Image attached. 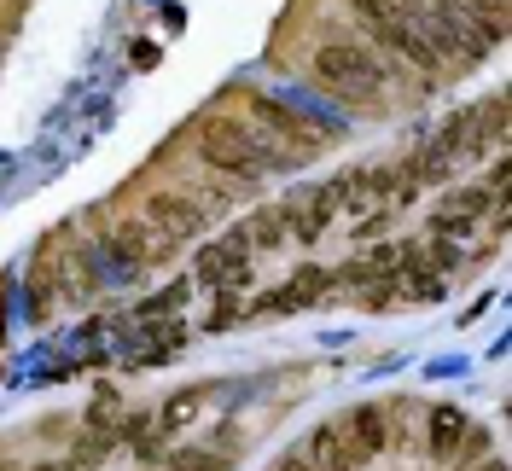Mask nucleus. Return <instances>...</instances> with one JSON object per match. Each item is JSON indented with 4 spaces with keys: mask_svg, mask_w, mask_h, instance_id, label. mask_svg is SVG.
Here are the masks:
<instances>
[{
    "mask_svg": "<svg viewBox=\"0 0 512 471\" xmlns=\"http://www.w3.org/2000/svg\"><path fill=\"white\" fill-rule=\"evenodd\" d=\"M414 12V24L425 30V41L437 47V59H460V64H478L489 59V47L501 41V35L489 30L483 18H472L460 0H419V6H408Z\"/></svg>",
    "mask_w": 512,
    "mask_h": 471,
    "instance_id": "nucleus-1",
    "label": "nucleus"
},
{
    "mask_svg": "<svg viewBox=\"0 0 512 471\" xmlns=\"http://www.w3.org/2000/svg\"><path fill=\"white\" fill-rule=\"evenodd\" d=\"M198 157L210 169H222V175H239V181H256V175H268L280 163L268 152V140L239 117H204L198 123Z\"/></svg>",
    "mask_w": 512,
    "mask_h": 471,
    "instance_id": "nucleus-2",
    "label": "nucleus"
},
{
    "mask_svg": "<svg viewBox=\"0 0 512 471\" xmlns=\"http://www.w3.org/2000/svg\"><path fill=\"white\" fill-rule=\"evenodd\" d=\"M315 76L350 105H373L384 94V64L367 53V47H350V41H326L315 47Z\"/></svg>",
    "mask_w": 512,
    "mask_h": 471,
    "instance_id": "nucleus-3",
    "label": "nucleus"
},
{
    "mask_svg": "<svg viewBox=\"0 0 512 471\" xmlns=\"http://www.w3.org/2000/svg\"><path fill=\"white\" fill-rule=\"evenodd\" d=\"M350 6H355V18L373 30V41H379L384 53L419 64V70H431V64H437V47L425 41V30L414 24V12H408V6H396V0H350Z\"/></svg>",
    "mask_w": 512,
    "mask_h": 471,
    "instance_id": "nucleus-4",
    "label": "nucleus"
},
{
    "mask_svg": "<svg viewBox=\"0 0 512 471\" xmlns=\"http://www.w3.org/2000/svg\"><path fill=\"white\" fill-rule=\"evenodd\" d=\"M251 123L262 128V134H274V140H291V152L297 157H309L320 146V134L291 105H280V99H268V94H251Z\"/></svg>",
    "mask_w": 512,
    "mask_h": 471,
    "instance_id": "nucleus-5",
    "label": "nucleus"
},
{
    "mask_svg": "<svg viewBox=\"0 0 512 471\" xmlns=\"http://www.w3.org/2000/svg\"><path fill=\"white\" fill-rule=\"evenodd\" d=\"M146 227H158L163 239L175 245V239H192L204 227V210L192 204L187 192H152L146 198Z\"/></svg>",
    "mask_w": 512,
    "mask_h": 471,
    "instance_id": "nucleus-6",
    "label": "nucleus"
},
{
    "mask_svg": "<svg viewBox=\"0 0 512 471\" xmlns=\"http://www.w3.org/2000/svg\"><path fill=\"white\" fill-rule=\"evenodd\" d=\"M245 256H251V239H245V227L239 233H227L222 245H210V251H198V280L204 285H233V280H245Z\"/></svg>",
    "mask_w": 512,
    "mask_h": 471,
    "instance_id": "nucleus-7",
    "label": "nucleus"
},
{
    "mask_svg": "<svg viewBox=\"0 0 512 471\" xmlns=\"http://www.w3.org/2000/svg\"><path fill=\"white\" fill-rule=\"evenodd\" d=\"M117 251H123L128 268H152V262H163V256L175 251V245L163 239L158 227H146V221H128L123 233H117Z\"/></svg>",
    "mask_w": 512,
    "mask_h": 471,
    "instance_id": "nucleus-8",
    "label": "nucleus"
},
{
    "mask_svg": "<svg viewBox=\"0 0 512 471\" xmlns=\"http://www.w3.org/2000/svg\"><path fill=\"white\" fill-rule=\"evenodd\" d=\"M338 431H344V442L355 448V460H361V466H367L373 454H384V442H390V431H384V413H379V408H355L350 419L338 425Z\"/></svg>",
    "mask_w": 512,
    "mask_h": 471,
    "instance_id": "nucleus-9",
    "label": "nucleus"
},
{
    "mask_svg": "<svg viewBox=\"0 0 512 471\" xmlns=\"http://www.w3.org/2000/svg\"><path fill=\"white\" fill-rule=\"evenodd\" d=\"M309 466L315 471H361V460H355V448L344 442L338 425H320L315 437H309Z\"/></svg>",
    "mask_w": 512,
    "mask_h": 471,
    "instance_id": "nucleus-10",
    "label": "nucleus"
},
{
    "mask_svg": "<svg viewBox=\"0 0 512 471\" xmlns=\"http://www.w3.org/2000/svg\"><path fill=\"white\" fill-rule=\"evenodd\" d=\"M466 437V413L460 408H431V431H425V448H431V460L448 466L454 460V448Z\"/></svg>",
    "mask_w": 512,
    "mask_h": 471,
    "instance_id": "nucleus-11",
    "label": "nucleus"
},
{
    "mask_svg": "<svg viewBox=\"0 0 512 471\" xmlns=\"http://www.w3.org/2000/svg\"><path fill=\"white\" fill-rule=\"evenodd\" d=\"M326 285H332V274H326V268H297L286 291H280V297H268V309H309Z\"/></svg>",
    "mask_w": 512,
    "mask_h": 471,
    "instance_id": "nucleus-12",
    "label": "nucleus"
},
{
    "mask_svg": "<svg viewBox=\"0 0 512 471\" xmlns=\"http://www.w3.org/2000/svg\"><path fill=\"white\" fill-rule=\"evenodd\" d=\"M245 239H251V251L286 245V239H291V210H286V204H268V210H256L251 227H245Z\"/></svg>",
    "mask_w": 512,
    "mask_h": 471,
    "instance_id": "nucleus-13",
    "label": "nucleus"
},
{
    "mask_svg": "<svg viewBox=\"0 0 512 471\" xmlns=\"http://www.w3.org/2000/svg\"><path fill=\"white\" fill-rule=\"evenodd\" d=\"M495 210V192L489 187H466V192H448L443 204H437V216H460V221H478Z\"/></svg>",
    "mask_w": 512,
    "mask_h": 471,
    "instance_id": "nucleus-14",
    "label": "nucleus"
},
{
    "mask_svg": "<svg viewBox=\"0 0 512 471\" xmlns=\"http://www.w3.org/2000/svg\"><path fill=\"white\" fill-rule=\"evenodd\" d=\"M396 285H408L414 303H437V297H443V268H425V262H419V268H408Z\"/></svg>",
    "mask_w": 512,
    "mask_h": 471,
    "instance_id": "nucleus-15",
    "label": "nucleus"
},
{
    "mask_svg": "<svg viewBox=\"0 0 512 471\" xmlns=\"http://www.w3.org/2000/svg\"><path fill=\"white\" fill-rule=\"evenodd\" d=\"M175 471H222V454H175Z\"/></svg>",
    "mask_w": 512,
    "mask_h": 471,
    "instance_id": "nucleus-16",
    "label": "nucleus"
},
{
    "mask_svg": "<svg viewBox=\"0 0 512 471\" xmlns=\"http://www.w3.org/2000/svg\"><path fill=\"white\" fill-rule=\"evenodd\" d=\"M431 233L454 239V233H472V221H460V216H431Z\"/></svg>",
    "mask_w": 512,
    "mask_h": 471,
    "instance_id": "nucleus-17",
    "label": "nucleus"
},
{
    "mask_svg": "<svg viewBox=\"0 0 512 471\" xmlns=\"http://www.w3.org/2000/svg\"><path fill=\"white\" fill-rule=\"evenodd\" d=\"M274 471H315V466H309L303 454H286V460H280V466H274Z\"/></svg>",
    "mask_w": 512,
    "mask_h": 471,
    "instance_id": "nucleus-18",
    "label": "nucleus"
},
{
    "mask_svg": "<svg viewBox=\"0 0 512 471\" xmlns=\"http://www.w3.org/2000/svg\"><path fill=\"white\" fill-rule=\"evenodd\" d=\"M466 471H507L501 460H483V466H466Z\"/></svg>",
    "mask_w": 512,
    "mask_h": 471,
    "instance_id": "nucleus-19",
    "label": "nucleus"
}]
</instances>
